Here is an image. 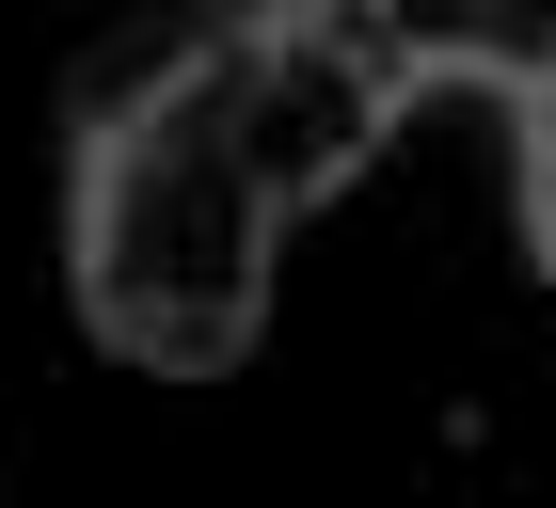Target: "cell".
<instances>
[{
	"instance_id": "obj_2",
	"label": "cell",
	"mask_w": 556,
	"mask_h": 508,
	"mask_svg": "<svg viewBox=\"0 0 556 508\" xmlns=\"http://www.w3.org/2000/svg\"><path fill=\"white\" fill-rule=\"evenodd\" d=\"M239 48H255V143H270V175H287V207H334L350 175L382 160V127H397V96L350 64L302 0H270V16H239Z\"/></svg>"
},
{
	"instance_id": "obj_4",
	"label": "cell",
	"mask_w": 556,
	"mask_h": 508,
	"mask_svg": "<svg viewBox=\"0 0 556 508\" xmlns=\"http://www.w3.org/2000/svg\"><path fill=\"white\" fill-rule=\"evenodd\" d=\"M509 112H525V254L556 270V64H541V80L509 96Z\"/></svg>"
},
{
	"instance_id": "obj_1",
	"label": "cell",
	"mask_w": 556,
	"mask_h": 508,
	"mask_svg": "<svg viewBox=\"0 0 556 508\" xmlns=\"http://www.w3.org/2000/svg\"><path fill=\"white\" fill-rule=\"evenodd\" d=\"M287 175L255 143V48L175 33L160 64L96 96L80 127V207H64V270H80L96 350H128L143 381H223L270 334V254H287Z\"/></svg>"
},
{
	"instance_id": "obj_3",
	"label": "cell",
	"mask_w": 556,
	"mask_h": 508,
	"mask_svg": "<svg viewBox=\"0 0 556 508\" xmlns=\"http://www.w3.org/2000/svg\"><path fill=\"white\" fill-rule=\"evenodd\" d=\"M318 33L366 64V80L414 112L429 80H493V96H525L556 64V0H302Z\"/></svg>"
}]
</instances>
